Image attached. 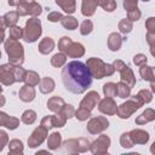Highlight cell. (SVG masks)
<instances>
[{
	"instance_id": "obj_1",
	"label": "cell",
	"mask_w": 155,
	"mask_h": 155,
	"mask_svg": "<svg viewBox=\"0 0 155 155\" xmlns=\"http://www.w3.org/2000/svg\"><path fill=\"white\" fill-rule=\"evenodd\" d=\"M62 81L67 91L80 94L92 85V74L86 64L80 61H73L63 68Z\"/></svg>"
},
{
	"instance_id": "obj_2",
	"label": "cell",
	"mask_w": 155,
	"mask_h": 155,
	"mask_svg": "<svg viewBox=\"0 0 155 155\" xmlns=\"http://www.w3.org/2000/svg\"><path fill=\"white\" fill-rule=\"evenodd\" d=\"M5 48L8 54V59L13 64H18L23 62V47L21 44H17L16 40L8 39L5 42Z\"/></svg>"
},
{
	"instance_id": "obj_3",
	"label": "cell",
	"mask_w": 155,
	"mask_h": 155,
	"mask_svg": "<svg viewBox=\"0 0 155 155\" xmlns=\"http://www.w3.org/2000/svg\"><path fill=\"white\" fill-rule=\"evenodd\" d=\"M41 34V29H40V21L38 19H30L27 22V27L24 30V40L27 42H34Z\"/></svg>"
},
{
	"instance_id": "obj_4",
	"label": "cell",
	"mask_w": 155,
	"mask_h": 155,
	"mask_svg": "<svg viewBox=\"0 0 155 155\" xmlns=\"http://www.w3.org/2000/svg\"><path fill=\"white\" fill-rule=\"evenodd\" d=\"M34 90L31 87H28V86H24L21 91H19V97L22 101L24 102H29V101H33L34 99Z\"/></svg>"
},
{
	"instance_id": "obj_5",
	"label": "cell",
	"mask_w": 155,
	"mask_h": 155,
	"mask_svg": "<svg viewBox=\"0 0 155 155\" xmlns=\"http://www.w3.org/2000/svg\"><path fill=\"white\" fill-rule=\"evenodd\" d=\"M155 119V111L153 109H147L137 120L136 122L137 124H144V122H148V121H151Z\"/></svg>"
},
{
	"instance_id": "obj_6",
	"label": "cell",
	"mask_w": 155,
	"mask_h": 155,
	"mask_svg": "<svg viewBox=\"0 0 155 155\" xmlns=\"http://www.w3.org/2000/svg\"><path fill=\"white\" fill-rule=\"evenodd\" d=\"M39 50L41 53H48L53 50V41L51 40V38H45L44 41L40 44Z\"/></svg>"
},
{
	"instance_id": "obj_7",
	"label": "cell",
	"mask_w": 155,
	"mask_h": 155,
	"mask_svg": "<svg viewBox=\"0 0 155 155\" xmlns=\"http://www.w3.org/2000/svg\"><path fill=\"white\" fill-rule=\"evenodd\" d=\"M17 19H18V13H16V12H8V13H6V15L2 17V22L6 23L7 25H13V24H16Z\"/></svg>"
},
{
	"instance_id": "obj_8",
	"label": "cell",
	"mask_w": 155,
	"mask_h": 155,
	"mask_svg": "<svg viewBox=\"0 0 155 155\" xmlns=\"http://www.w3.org/2000/svg\"><path fill=\"white\" fill-rule=\"evenodd\" d=\"M114 102L111 101V99H109V98H105L104 101H102L101 102V104H99V110L101 111H103V113H108V114H114V113H116V111H114L113 109H110V104H113Z\"/></svg>"
},
{
	"instance_id": "obj_9",
	"label": "cell",
	"mask_w": 155,
	"mask_h": 155,
	"mask_svg": "<svg viewBox=\"0 0 155 155\" xmlns=\"http://www.w3.org/2000/svg\"><path fill=\"white\" fill-rule=\"evenodd\" d=\"M103 90H104V94H105L107 97H114V96L117 93L116 85H114V84H111V82L105 84L104 87H103Z\"/></svg>"
},
{
	"instance_id": "obj_10",
	"label": "cell",
	"mask_w": 155,
	"mask_h": 155,
	"mask_svg": "<svg viewBox=\"0 0 155 155\" xmlns=\"http://www.w3.org/2000/svg\"><path fill=\"white\" fill-rule=\"evenodd\" d=\"M53 86H54L53 81H52L51 79L46 78V79H44V80L41 81V92H44V93L51 92V91L53 90Z\"/></svg>"
},
{
	"instance_id": "obj_11",
	"label": "cell",
	"mask_w": 155,
	"mask_h": 155,
	"mask_svg": "<svg viewBox=\"0 0 155 155\" xmlns=\"http://www.w3.org/2000/svg\"><path fill=\"white\" fill-rule=\"evenodd\" d=\"M116 88H117V94H119L120 98H126V97H128V94H130V88H131V87H128V86L124 85L122 82H120V84H117Z\"/></svg>"
},
{
	"instance_id": "obj_12",
	"label": "cell",
	"mask_w": 155,
	"mask_h": 155,
	"mask_svg": "<svg viewBox=\"0 0 155 155\" xmlns=\"http://www.w3.org/2000/svg\"><path fill=\"white\" fill-rule=\"evenodd\" d=\"M35 116H36V114L33 110H27L22 115V121L24 124H33L35 121Z\"/></svg>"
},
{
	"instance_id": "obj_13",
	"label": "cell",
	"mask_w": 155,
	"mask_h": 155,
	"mask_svg": "<svg viewBox=\"0 0 155 155\" xmlns=\"http://www.w3.org/2000/svg\"><path fill=\"white\" fill-rule=\"evenodd\" d=\"M62 24H63L65 28H68V29L73 30L74 28H76L78 22H76V19H75V18H73V17H65V18H63V19H62Z\"/></svg>"
},
{
	"instance_id": "obj_14",
	"label": "cell",
	"mask_w": 155,
	"mask_h": 155,
	"mask_svg": "<svg viewBox=\"0 0 155 155\" xmlns=\"http://www.w3.org/2000/svg\"><path fill=\"white\" fill-rule=\"evenodd\" d=\"M64 62H65V56H64V54H61V53L54 54L53 58H52V61H51V63H52L54 67H59V65H62Z\"/></svg>"
},
{
	"instance_id": "obj_15",
	"label": "cell",
	"mask_w": 155,
	"mask_h": 155,
	"mask_svg": "<svg viewBox=\"0 0 155 155\" xmlns=\"http://www.w3.org/2000/svg\"><path fill=\"white\" fill-rule=\"evenodd\" d=\"M59 140H61V134H59V133H53V134H51V138H50V148H51V149L57 148V145L59 144Z\"/></svg>"
},
{
	"instance_id": "obj_16",
	"label": "cell",
	"mask_w": 155,
	"mask_h": 155,
	"mask_svg": "<svg viewBox=\"0 0 155 155\" xmlns=\"http://www.w3.org/2000/svg\"><path fill=\"white\" fill-rule=\"evenodd\" d=\"M92 30V23L91 21H85L81 25V34L82 35H86V34H90Z\"/></svg>"
},
{
	"instance_id": "obj_17",
	"label": "cell",
	"mask_w": 155,
	"mask_h": 155,
	"mask_svg": "<svg viewBox=\"0 0 155 155\" xmlns=\"http://www.w3.org/2000/svg\"><path fill=\"white\" fill-rule=\"evenodd\" d=\"M21 35H22V29H21V28H18V27L11 28V30H10V38H11V39L17 40V39H19Z\"/></svg>"
},
{
	"instance_id": "obj_18",
	"label": "cell",
	"mask_w": 155,
	"mask_h": 155,
	"mask_svg": "<svg viewBox=\"0 0 155 155\" xmlns=\"http://www.w3.org/2000/svg\"><path fill=\"white\" fill-rule=\"evenodd\" d=\"M139 94H142V96H144L143 98H142V101L143 102H150L151 101V94H150V92L149 91H145V90H143V91H140L139 92Z\"/></svg>"
},
{
	"instance_id": "obj_19",
	"label": "cell",
	"mask_w": 155,
	"mask_h": 155,
	"mask_svg": "<svg viewBox=\"0 0 155 155\" xmlns=\"http://www.w3.org/2000/svg\"><path fill=\"white\" fill-rule=\"evenodd\" d=\"M133 62H134L136 64H138V65H139L140 63H147V57L143 56V54H137V56L134 57Z\"/></svg>"
},
{
	"instance_id": "obj_20",
	"label": "cell",
	"mask_w": 155,
	"mask_h": 155,
	"mask_svg": "<svg viewBox=\"0 0 155 155\" xmlns=\"http://www.w3.org/2000/svg\"><path fill=\"white\" fill-rule=\"evenodd\" d=\"M58 18H62V15L58 13V12H52V13L48 16V19H50L51 22H57Z\"/></svg>"
},
{
	"instance_id": "obj_21",
	"label": "cell",
	"mask_w": 155,
	"mask_h": 155,
	"mask_svg": "<svg viewBox=\"0 0 155 155\" xmlns=\"http://www.w3.org/2000/svg\"><path fill=\"white\" fill-rule=\"evenodd\" d=\"M18 2H19L18 0H8V4H10V5H17Z\"/></svg>"
},
{
	"instance_id": "obj_22",
	"label": "cell",
	"mask_w": 155,
	"mask_h": 155,
	"mask_svg": "<svg viewBox=\"0 0 155 155\" xmlns=\"http://www.w3.org/2000/svg\"><path fill=\"white\" fill-rule=\"evenodd\" d=\"M151 87H153V91L155 92V82H151Z\"/></svg>"
}]
</instances>
